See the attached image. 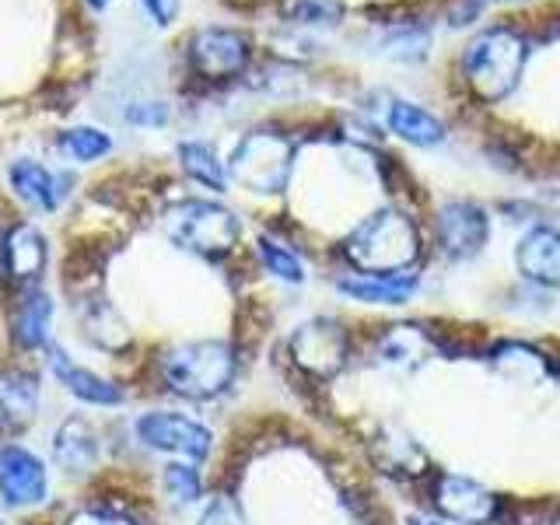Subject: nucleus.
<instances>
[{
	"instance_id": "f257e3e1",
	"label": "nucleus",
	"mask_w": 560,
	"mask_h": 525,
	"mask_svg": "<svg viewBox=\"0 0 560 525\" xmlns=\"http://www.w3.org/2000/svg\"><path fill=\"white\" fill-rule=\"evenodd\" d=\"M343 253L361 273H399L417 259V232L396 210H378L350 232Z\"/></svg>"
},
{
	"instance_id": "f03ea898",
	"label": "nucleus",
	"mask_w": 560,
	"mask_h": 525,
	"mask_svg": "<svg viewBox=\"0 0 560 525\" xmlns=\"http://www.w3.org/2000/svg\"><path fill=\"white\" fill-rule=\"evenodd\" d=\"M232 375H235L232 347L214 343V340L172 347L162 358L165 385L186 399H210V396L224 393Z\"/></svg>"
},
{
	"instance_id": "7ed1b4c3",
	"label": "nucleus",
	"mask_w": 560,
	"mask_h": 525,
	"mask_svg": "<svg viewBox=\"0 0 560 525\" xmlns=\"http://www.w3.org/2000/svg\"><path fill=\"white\" fill-rule=\"evenodd\" d=\"M525 63V43L512 28H490L466 49V81L483 102H501L515 88Z\"/></svg>"
},
{
	"instance_id": "20e7f679",
	"label": "nucleus",
	"mask_w": 560,
	"mask_h": 525,
	"mask_svg": "<svg viewBox=\"0 0 560 525\" xmlns=\"http://www.w3.org/2000/svg\"><path fill=\"white\" fill-rule=\"evenodd\" d=\"M165 228L183 249L203 253V256L232 249L238 238V221L232 210H224L218 203H203V200L175 203L165 218Z\"/></svg>"
},
{
	"instance_id": "39448f33",
	"label": "nucleus",
	"mask_w": 560,
	"mask_h": 525,
	"mask_svg": "<svg viewBox=\"0 0 560 525\" xmlns=\"http://www.w3.org/2000/svg\"><path fill=\"white\" fill-rule=\"evenodd\" d=\"M228 168L242 186L256 192H280L291 175V140L270 130H256L235 148Z\"/></svg>"
},
{
	"instance_id": "423d86ee",
	"label": "nucleus",
	"mask_w": 560,
	"mask_h": 525,
	"mask_svg": "<svg viewBox=\"0 0 560 525\" xmlns=\"http://www.w3.org/2000/svg\"><path fill=\"white\" fill-rule=\"evenodd\" d=\"M137 438L154 452L183 455V459H192V463L207 459L210 442H214V434H210L203 424H197L192 417L165 413V410H154V413L140 417L137 420Z\"/></svg>"
},
{
	"instance_id": "0eeeda50",
	"label": "nucleus",
	"mask_w": 560,
	"mask_h": 525,
	"mask_svg": "<svg viewBox=\"0 0 560 525\" xmlns=\"http://www.w3.org/2000/svg\"><path fill=\"white\" fill-rule=\"evenodd\" d=\"M46 466L39 463V455H32L28 448H4L0 452V498L11 508H35L46 501Z\"/></svg>"
},
{
	"instance_id": "6e6552de",
	"label": "nucleus",
	"mask_w": 560,
	"mask_h": 525,
	"mask_svg": "<svg viewBox=\"0 0 560 525\" xmlns=\"http://www.w3.org/2000/svg\"><path fill=\"white\" fill-rule=\"evenodd\" d=\"M434 504L448 522H463V525H487L494 518V494L487 487L472 483L466 477H455V472H445L434 483Z\"/></svg>"
},
{
	"instance_id": "1a4fd4ad",
	"label": "nucleus",
	"mask_w": 560,
	"mask_h": 525,
	"mask_svg": "<svg viewBox=\"0 0 560 525\" xmlns=\"http://www.w3.org/2000/svg\"><path fill=\"white\" fill-rule=\"evenodd\" d=\"M487 210L469 203V200H455L445 203L442 214H438V235H442V245L452 259H469L477 256L487 245Z\"/></svg>"
},
{
	"instance_id": "9d476101",
	"label": "nucleus",
	"mask_w": 560,
	"mask_h": 525,
	"mask_svg": "<svg viewBox=\"0 0 560 525\" xmlns=\"http://www.w3.org/2000/svg\"><path fill=\"white\" fill-rule=\"evenodd\" d=\"M192 67L207 78H232L249 60V43L232 28H203L192 35Z\"/></svg>"
},
{
	"instance_id": "9b49d317",
	"label": "nucleus",
	"mask_w": 560,
	"mask_h": 525,
	"mask_svg": "<svg viewBox=\"0 0 560 525\" xmlns=\"http://www.w3.org/2000/svg\"><path fill=\"white\" fill-rule=\"evenodd\" d=\"M291 350L298 364H305L308 372L329 375V372H337L347 354V337H343V329H337L332 323H312V326H302V332H294Z\"/></svg>"
},
{
	"instance_id": "f8f14e48",
	"label": "nucleus",
	"mask_w": 560,
	"mask_h": 525,
	"mask_svg": "<svg viewBox=\"0 0 560 525\" xmlns=\"http://www.w3.org/2000/svg\"><path fill=\"white\" fill-rule=\"evenodd\" d=\"M515 262L536 284L560 288V232H553V228H533L522 238Z\"/></svg>"
},
{
	"instance_id": "ddd939ff",
	"label": "nucleus",
	"mask_w": 560,
	"mask_h": 525,
	"mask_svg": "<svg viewBox=\"0 0 560 525\" xmlns=\"http://www.w3.org/2000/svg\"><path fill=\"white\" fill-rule=\"evenodd\" d=\"M49 368H52V375L84 402H95V407H116V402H122V393L113 382H105L95 372H88V368L74 364L67 350H60V347L49 350Z\"/></svg>"
},
{
	"instance_id": "4468645a",
	"label": "nucleus",
	"mask_w": 560,
	"mask_h": 525,
	"mask_svg": "<svg viewBox=\"0 0 560 525\" xmlns=\"http://www.w3.org/2000/svg\"><path fill=\"white\" fill-rule=\"evenodd\" d=\"M337 288L354 298V302L402 305L417 291V277L413 273H354V277H343Z\"/></svg>"
},
{
	"instance_id": "2eb2a0df",
	"label": "nucleus",
	"mask_w": 560,
	"mask_h": 525,
	"mask_svg": "<svg viewBox=\"0 0 560 525\" xmlns=\"http://www.w3.org/2000/svg\"><path fill=\"white\" fill-rule=\"evenodd\" d=\"M39 407V385L25 372H4L0 375V424L25 428Z\"/></svg>"
},
{
	"instance_id": "dca6fc26",
	"label": "nucleus",
	"mask_w": 560,
	"mask_h": 525,
	"mask_svg": "<svg viewBox=\"0 0 560 525\" xmlns=\"http://www.w3.org/2000/svg\"><path fill=\"white\" fill-rule=\"evenodd\" d=\"M389 130L417 148H434L445 140V127L428 109H420L413 102H399V98L389 105Z\"/></svg>"
},
{
	"instance_id": "f3484780",
	"label": "nucleus",
	"mask_w": 560,
	"mask_h": 525,
	"mask_svg": "<svg viewBox=\"0 0 560 525\" xmlns=\"http://www.w3.org/2000/svg\"><path fill=\"white\" fill-rule=\"evenodd\" d=\"M11 183L22 197L43 210H57L63 203V192L60 186H67V179H57L52 172H46L39 162H14L11 165Z\"/></svg>"
},
{
	"instance_id": "a211bd4d",
	"label": "nucleus",
	"mask_w": 560,
	"mask_h": 525,
	"mask_svg": "<svg viewBox=\"0 0 560 525\" xmlns=\"http://www.w3.org/2000/svg\"><path fill=\"white\" fill-rule=\"evenodd\" d=\"M52 452H57V459L67 466V469H88V466H95L98 459V438L95 431L84 424V420L78 417H70L63 420V428L57 431V442H52Z\"/></svg>"
},
{
	"instance_id": "6ab92c4d",
	"label": "nucleus",
	"mask_w": 560,
	"mask_h": 525,
	"mask_svg": "<svg viewBox=\"0 0 560 525\" xmlns=\"http://www.w3.org/2000/svg\"><path fill=\"white\" fill-rule=\"evenodd\" d=\"M46 262L43 238L32 228H14L4 245V267L11 277H35Z\"/></svg>"
},
{
	"instance_id": "aec40b11",
	"label": "nucleus",
	"mask_w": 560,
	"mask_h": 525,
	"mask_svg": "<svg viewBox=\"0 0 560 525\" xmlns=\"http://www.w3.org/2000/svg\"><path fill=\"white\" fill-rule=\"evenodd\" d=\"M49 319H52L49 298L43 291L25 294L22 305H18V315H14V340L22 347H39L46 340Z\"/></svg>"
},
{
	"instance_id": "412c9836",
	"label": "nucleus",
	"mask_w": 560,
	"mask_h": 525,
	"mask_svg": "<svg viewBox=\"0 0 560 525\" xmlns=\"http://www.w3.org/2000/svg\"><path fill=\"white\" fill-rule=\"evenodd\" d=\"M179 158H183V168L192 175L197 183L210 186V189H224V165L218 162V154L210 151L207 144H183L179 148Z\"/></svg>"
},
{
	"instance_id": "4be33fe9",
	"label": "nucleus",
	"mask_w": 560,
	"mask_h": 525,
	"mask_svg": "<svg viewBox=\"0 0 560 525\" xmlns=\"http://www.w3.org/2000/svg\"><path fill=\"white\" fill-rule=\"evenodd\" d=\"M60 148L74 158V162H95V158L109 154L113 140L95 127H78V130H67L60 137Z\"/></svg>"
},
{
	"instance_id": "5701e85b",
	"label": "nucleus",
	"mask_w": 560,
	"mask_h": 525,
	"mask_svg": "<svg viewBox=\"0 0 560 525\" xmlns=\"http://www.w3.org/2000/svg\"><path fill=\"white\" fill-rule=\"evenodd\" d=\"M259 256L267 262V270L280 280H288V284H302L305 280V267L302 259H298L288 245H277L270 238H259Z\"/></svg>"
},
{
	"instance_id": "b1692460",
	"label": "nucleus",
	"mask_w": 560,
	"mask_h": 525,
	"mask_svg": "<svg viewBox=\"0 0 560 525\" xmlns=\"http://www.w3.org/2000/svg\"><path fill=\"white\" fill-rule=\"evenodd\" d=\"M165 487L168 494L179 501V504H189L200 498V472L192 466H183V463H172L165 469Z\"/></svg>"
},
{
	"instance_id": "393cba45",
	"label": "nucleus",
	"mask_w": 560,
	"mask_h": 525,
	"mask_svg": "<svg viewBox=\"0 0 560 525\" xmlns=\"http://www.w3.org/2000/svg\"><path fill=\"white\" fill-rule=\"evenodd\" d=\"M288 14H294L298 22H323V25H329L332 18L343 14V8L337 4V0H291Z\"/></svg>"
},
{
	"instance_id": "a878e982",
	"label": "nucleus",
	"mask_w": 560,
	"mask_h": 525,
	"mask_svg": "<svg viewBox=\"0 0 560 525\" xmlns=\"http://www.w3.org/2000/svg\"><path fill=\"white\" fill-rule=\"evenodd\" d=\"M428 43H431L428 32L410 28V32H396L389 39V49H393V57H399V60H424Z\"/></svg>"
},
{
	"instance_id": "bb28decb",
	"label": "nucleus",
	"mask_w": 560,
	"mask_h": 525,
	"mask_svg": "<svg viewBox=\"0 0 560 525\" xmlns=\"http://www.w3.org/2000/svg\"><path fill=\"white\" fill-rule=\"evenodd\" d=\"M200 525H245V522H242V512L232 498H214L207 504Z\"/></svg>"
},
{
	"instance_id": "cd10ccee",
	"label": "nucleus",
	"mask_w": 560,
	"mask_h": 525,
	"mask_svg": "<svg viewBox=\"0 0 560 525\" xmlns=\"http://www.w3.org/2000/svg\"><path fill=\"white\" fill-rule=\"evenodd\" d=\"M144 8L154 14L158 25H168L175 14H179V0H144Z\"/></svg>"
},
{
	"instance_id": "c85d7f7f",
	"label": "nucleus",
	"mask_w": 560,
	"mask_h": 525,
	"mask_svg": "<svg viewBox=\"0 0 560 525\" xmlns=\"http://www.w3.org/2000/svg\"><path fill=\"white\" fill-rule=\"evenodd\" d=\"M70 525H133V522L119 518L113 512H81V515L70 518Z\"/></svg>"
},
{
	"instance_id": "c756f323",
	"label": "nucleus",
	"mask_w": 560,
	"mask_h": 525,
	"mask_svg": "<svg viewBox=\"0 0 560 525\" xmlns=\"http://www.w3.org/2000/svg\"><path fill=\"white\" fill-rule=\"evenodd\" d=\"M410 525H445V522H434V518H420V515H413Z\"/></svg>"
},
{
	"instance_id": "7c9ffc66",
	"label": "nucleus",
	"mask_w": 560,
	"mask_h": 525,
	"mask_svg": "<svg viewBox=\"0 0 560 525\" xmlns=\"http://www.w3.org/2000/svg\"><path fill=\"white\" fill-rule=\"evenodd\" d=\"M88 4H92V8H98V11H102L105 4H109V0H88Z\"/></svg>"
}]
</instances>
